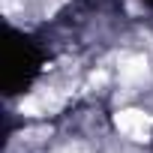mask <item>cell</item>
<instances>
[{
	"instance_id": "obj_1",
	"label": "cell",
	"mask_w": 153,
	"mask_h": 153,
	"mask_svg": "<svg viewBox=\"0 0 153 153\" xmlns=\"http://www.w3.org/2000/svg\"><path fill=\"white\" fill-rule=\"evenodd\" d=\"M114 123H117V129H120L123 135H129V138H135V141L150 138V129H153V117H150V114H144V111H138V108L117 111Z\"/></svg>"
},
{
	"instance_id": "obj_2",
	"label": "cell",
	"mask_w": 153,
	"mask_h": 153,
	"mask_svg": "<svg viewBox=\"0 0 153 153\" xmlns=\"http://www.w3.org/2000/svg\"><path fill=\"white\" fill-rule=\"evenodd\" d=\"M54 108H57V99L51 93H36V96H30V99L21 102V111L24 114H48Z\"/></svg>"
},
{
	"instance_id": "obj_3",
	"label": "cell",
	"mask_w": 153,
	"mask_h": 153,
	"mask_svg": "<svg viewBox=\"0 0 153 153\" xmlns=\"http://www.w3.org/2000/svg\"><path fill=\"white\" fill-rule=\"evenodd\" d=\"M147 75V60L144 57H126L120 63V78L123 81H138Z\"/></svg>"
},
{
	"instance_id": "obj_4",
	"label": "cell",
	"mask_w": 153,
	"mask_h": 153,
	"mask_svg": "<svg viewBox=\"0 0 153 153\" xmlns=\"http://www.w3.org/2000/svg\"><path fill=\"white\" fill-rule=\"evenodd\" d=\"M57 153H84V150H81L78 144H66V147H60Z\"/></svg>"
}]
</instances>
